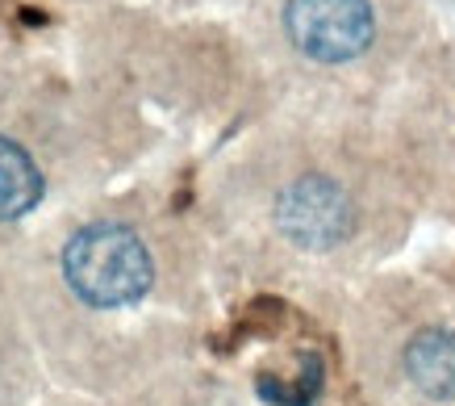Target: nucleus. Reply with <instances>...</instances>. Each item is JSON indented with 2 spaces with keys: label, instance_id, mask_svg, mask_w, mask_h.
Wrapping results in <instances>:
<instances>
[{
  "label": "nucleus",
  "instance_id": "1",
  "mask_svg": "<svg viewBox=\"0 0 455 406\" xmlns=\"http://www.w3.org/2000/svg\"><path fill=\"white\" fill-rule=\"evenodd\" d=\"M68 285L92 306H125L151 289V256L134 231L117 223L84 226L63 252Z\"/></svg>",
  "mask_w": 455,
  "mask_h": 406
},
{
  "label": "nucleus",
  "instance_id": "2",
  "mask_svg": "<svg viewBox=\"0 0 455 406\" xmlns=\"http://www.w3.org/2000/svg\"><path fill=\"white\" fill-rule=\"evenodd\" d=\"M284 26L309 59L343 63L372 43V4L368 0H289Z\"/></svg>",
  "mask_w": 455,
  "mask_h": 406
},
{
  "label": "nucleus",
  "instance_id": "3",
  "mask_svg": "<svg viewBox=\"0 0 455 406\" xmlns=\"http://www.w3.org/2000/svg\"><path fill=\"white\" fill-rule=\"evenodd\" d=\"M276 223L280 231L301 243V248H334L351 235V201L334 181L326 176H301L292 181L276 201Z\"/></svg>",
  "mask_w": 455,
  "mask_h": 406
},
{
  "label": "nucleus",
  "instance_id": "4",
  "mask_svg": "<svg viewBox=\"0 0 455 406\" xmlns=\"http://www.w3.org/2000/svg\"><path fill=\"white\" fill-rule=\"evenodd\" d=\"M405 369L422 394L455 398V331H422L405 348Z\"/></svg>",
  "mask_w": 455,
  "mask_h": 406
},
{
  "label": "nucleus",
  "instance_id": "5",
  "mask_svg": "<svg viewBox=\"0 0 455 406\" xmlns=\"http://www.w3.org/2000/svg\"><path fill=\"white\" fill-rule=\"evenodd\" d=\"M42 197V176L17 142L0 139V223L21 218V214Z\"/></svg>",
  "mask_w": 455,
  "mask_h": 406
},
{
  "label": "nucleus",
  "instance_id": "6",
  "mask_svg": "<svg viewBox=\"0 0 455 406\" xmlns=\"http://www.w3.org/2000/svg\"><path fill=\"white\" fill-rule=\"evenodd\" d=\"M317 390H322V361L317 356H301V373L292 381H276V378L259 381V394L276 406H309L317 398Z\"/></svg>",
  "mask_w": 455,
  "mask_h": 406
}]
</instances>
